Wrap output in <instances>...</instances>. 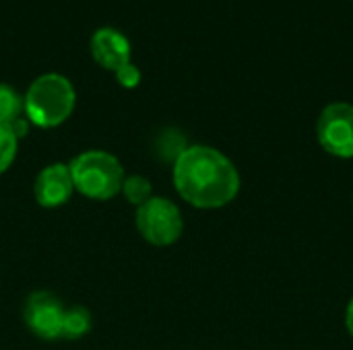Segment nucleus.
I'll use <instances>...</instances> for the list:
<instances>
[{"label":"nucleus","mask_w":353,"mask_h":350,"mask_svg":"<svg viewBox=\"0 0 353 350\" xmlns=\"http://www.w3.org/2000/svg\"><path fill=\"white\" fill-rule=\"evenodd\" d=\"M122 192L126 196V200L134 206H143L149 198H151V182L143 175H130L124 177L122 184Z\"/></svg>","instance_id":"obj_11"},{"label":"nucleus","mask_w":353,"mask_h":350,"mask_svg":"<svg viewBox=\"0 0 353 350\" xmlns=\"http://www.w3.org/2000/svg\"><path fill=\"white\" fill-rule=\"evenodd\" d=\"M8 126H10L12 134L17 136V140H19V138H23V136L27 134V130H29V122H27L25 118H17V120H14V122H10Z\"/></svg>","instance_id":"obj_14"},{"label":"nucleus","mask_w":353,"mask_h":350,"mask_svg":"<svg viewBox=\"0 0 353 350\" xmlns=\"http://www.w3.org/2000/svg\"><path fill=\"white\" fill-rule=\"evenodd\" d=\"M74 101L77 95L72 83L58 72L37 76L29 85L27 95L23 99L29 122L39 128H54L62 124L72 113Z\"/></svg>","instance_id":"obj_2"},{"label":"nucleus","mask_w":353,"mask_h":350,"mask_svg":"<svg viewBox=\"0 0 353 350\" xmlns=\"http://www.w3.org/2000/svg\"><path fill=\"white\" fill-rule=\"evenodd\" d=\"M116 78H118V83H120L122 87L132 89V87H137L139 80H141V70H139L132 62H126L124 66H120V68L116 70Z\"/></svg>","instance_id":"obj_13"},{"label":"nucleus","mask_w":353,"mask_h":350,"mask_svg":"<svg viewBox=\"0 0 353 350\" xmlns=\"http://www.w3.org/2000/svg\"><path fill=\"white\" fill-rule=\"evenodd\" d=\"M72 186L91 200L114 198L124 184V169L120 161L105 151H87L68 165Z\"/></svg>","instance_id":"obj_3"},{"label":"nucleus","mask_w":353,"mask_h":350,"mask_svg":"<svg viewBox=\"0 0 353 350\" xmlns=\"http://www.w3.org/2000/svg\"><path fill=\"white\" fill-rule=\"evenodd\" d=\"M89 330H91V314H89V309H85V307H70V309L64 311L62 336L60 338L77 340V338H83Z\"/></svg>","instance_id":"obj_9"},{"label":"nucleus","mask_w":353,"mask_h":350,"mask_svg":"<svg viewBox=\"0 0 353 350\" xmlns=\"http://www.w3.org/2000/svg\"><path fill=\"white\" fill-rule=\"evenodd\" d=\"M316 138L329 155L339 159H352L353 105L343 101L327 105L316 122Z\"/></svg>","instance_id":"obj_5"},{"label":"nucleus","mask_w":353,"mask_h":350,"mask_svg":"<svg viewBox=\"0 0 353 350\" xmlns=\"http://www.w3.org/2000/svg\"><path fill=\"white\" fill-rule=\"evenodd\" d=\"M17 136L8 124L0 122V173H4L17 157Z\"/></svg>","instance_id":"obj_12"},{"label":"nucleus","mask_w":353,"mask_h":350,"mask_svg":"<svg viewBox=\"0 0 353 350\" xmlns=\"http://www.w3.org/2000/svg\"><path fill=\"white\" fill-rule=\"evenodd\" d=\"M93 58L110 70H118L130 62V41L128 37L114 27H99L91 37Z\"/></svg>","instance_id":"obj_8"},{"label":"nucleus","mask_w":353,"mask_h":350,"mask_svg":"<svg viewBox=\"0 0 353 350\" xmlns=\"http://www.w3.org/2000/svg\"><path fill=\"white\" fill-rule=\"evenodd\" d=\"M25 109L23 97L6 83H0V122L10 124L17 118H21V111Z\"/></svg>","instance_id":"obj_10"},{"label":"nucleus","mask_w":353,"mask_h":350,"mask_svg":"<svg viewBox=\"0 0 353 350\" xmlns=\"http://www.w3.org/2000/svg\"><path fill=\"white\" fill-rule=\"evenodd\" d=\"M178 194L196 208H221L240 192L236 165L213 146H186L174 163Z\"/></svg>","instance_id":"obj_1"},{"label":"nucleus","mask_w":353,"mask_h":350,"mask_svg":"<svg viewBox=\"0 0 353 350\" xmlns=\"http://www.w3.org/2000/svg\"><path fill=\"white\" fill-rule=\"evenodd\" d=\"M64 305L62 301L48 293V291H37L31 293L27 303H25V324L27 328L43 338V340H56L62 336V320H64Z\"/></svg>","instance_id":"obj_6"},{"label":"nucleus","mask_w":353,"mask_h":350,"mask_svg":"<svg viewBox=\"0 0 353 350\" xmlns=\"http://www.w3.org/2000/svg\"><path fill=\"white\" fill-rule=\"evenodd\" d=\"M345 326H347V332L352 334V338H353V297H352V301H350V305H347V314H345Z\"/></svg>","instance_id":"obj_15"},{"label":"nucleus","mask_w":353,"mask_h":350,"mask_svg":"<svg viewBox=\"0 0 353 350\" xmlns=\"http://www.w3.org/2000/svg\"><path fill=\"white\" fill-rule=\"evenodd\" d=\"M72 192H74V186H72L70 169L68 165H62V163H54L41 169L33 186L35 200L43 208H56V206L66 204Z\"/></svg>","instance_id":"obj_7"},{"label":"nucleus","mask_w":353,"mask_h":350,"mask_svg":"<svg viewBox=\"0 0 353 350\" xmlns=\"http://www.w3.org/2000/svg\"><path fill=\"white\" fill-rule=\"evenodd\" d=\"M137 229L151 245H172L180 239L184 229L182 212L172 200L151 196L137 210Z\"/></svg>","instance_id":"obj_4"}]
</instances>
